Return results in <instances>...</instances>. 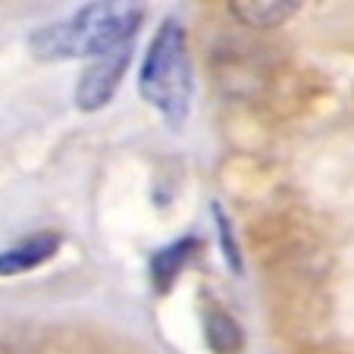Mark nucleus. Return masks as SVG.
<instances>
[{
  "instance_id": "7",
  "label": "nucleus",
  "mask_w": 354,
  "mask_h": 354,
  "mask_svg": "<svg viewBox=\"0 0 354 354\" xmlns=\"http://www.w3.org/2000/svg\"><path fill=\"white\" fill-rule=\"evenodd\" d=\"M194 248H198L194 239H182V241H173V245L160 248L154 254V261H151V279H154V286L160 288V292H167V288L173 286V279L182 273L188 257L194 254Z\"/></svg>"
},
{
  "instance_id": "1",
  "label": "nucleus",
  "mask_w": 354,
  "mask_h": 354,
  "mask_svg": "<svg viewBox=\"0 0 354 354\" xmlns=\"http://www.w3.org/2000/svg\"><path fill=\"white\" fill-rule=\"evenodd\" d=\"M147 0H88L73 16L44 26L28 38L38 60H79L107 54L113 47L135 41Z\"/></svg>"
},
{
  "instance_id": "4",
  "label": "nucleus",
  "mask_w": 354,
  "mask_h": 354,
  "mask_svg": "<svg viewBox=\"0 0 354 354\" xmlns=\"http://www.w3.org/2000/svg\"><path fill=\"white\" fill-rule=\"evenodd\" d=\"M60 248V235L57 232H35L28 239L16 241L13 248L0 251V276H16L28 273V270L47 263Z\"/></svg>"
},
{
  "instance_id": "3",
  "label": "nucleus",
  "mask_w": 354,
  "mask_h": 354,
  "mask_svg": "<svg viewBox=\"0 0 354 354\" xmlns=\"http://www.w3.org/2000/svg\"><path fill=\"white\" fill-rule=\"evenodd\" d=\"M132 47H135V41H126V44L113 47V50L94 57L88 63L79 85H75V107L85 110V113L107 107L110 100H113V94L120 91V82L129 69V60H132Z\"/></svg>"
},
{
  "instance_id": "2",
  "label": "nucleus",
  "mask_w": 354,
  "mask_h": 354,
  "mask_svg": "<svg viewBox=\"0 0 354 354\" xmlns=\"http://www.w3.org/2000/svg\"><path fill=\"white\" fill-rule=\"evenodd\" d=\"M141 97L163 116L169 129L179 132L192 113L194 97V63L188 50V35L179 19H163L154 32V41L147 44L138 73Z\"/></svg>"
},
{
  "instance_id": "8",
  "label": "nucleus",
  "mask_w": 354,
  "mask_h": 354,
  "mask_svg": "<svg viewBox=\"0 0 354 354\" xmlns=\"http://www.w3.org/2000/svg\"><path fill=\"white\" fill-rule=\"evenodd\" d=\"M216 220H220V235H223V251H226V261L232 263V270H239L241 263H239V251H235V241H232V235H229V226H226V220H223V214L216 210Z\"/></svg>"
},
{
  "instance_id": "5",
  "label": "nucleus",
  "mask_w": 354,
  "mask_h": 354,
  "mask_svg": "<svg viewBox=\"0 0 354 354\" xmlns=\"http://www.w3.org/2000/svg\"><path fill=\"white\" fill-rule=\"evenodd\" d=\"M226 7L245 28H279L292 19L298 0H226Z\"/></svg>"
},
{
  "instance_id": "6",
  "label": "nucleus",
  "mask_w": 354,
  "mask_h": 354,
  "mask_svg": "<svg viewBox=\"0 0 354 354\" xmlns=\"http://www.w3.org/2000/svg\"><path fill=\"white\" fill-rule=\"evenodd\" d=\"M204 339L214 354H241V348H245L241 326L220 308H210L204 317Z\"/></svg>"
}]
</instances>
